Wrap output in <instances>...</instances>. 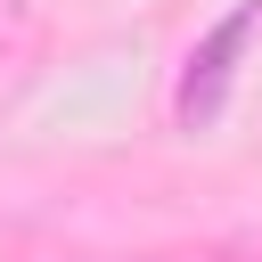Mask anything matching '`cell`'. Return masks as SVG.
<instances>
[{
    "instance_id": "6da1fadb",
    "label": "cell",
    "mask_w": 262,
    "mask_h": 262,
    "mask_svg": "<svg viewBox=\"0 0 262 262\" xmlns=\"http://www.w3.org/2000/svg\"><path fill=\"white\" fill-rule=\"evenodd\" d=\"M254 25H262V0H237V8L188 49V74H180V123H188V131L221 123V106H229V74H237V49L254 41Z\"/></svg>"
}]
</instances>
